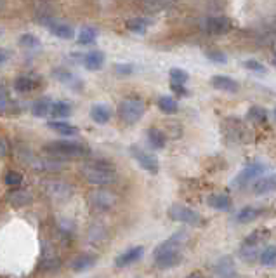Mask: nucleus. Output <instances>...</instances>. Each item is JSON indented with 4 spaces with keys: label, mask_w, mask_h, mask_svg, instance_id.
I'll use <instances>...</instances> for the list:
<instances>
[{
    "label": "nucleus",
    "mask_w": 276,
    "mask_h": 278,
    "mask_svg": "<svg viewBox=\"0 0 276 278\" xmlns=\"http://www.w3.org/2000/svg\"><path fill=\"white\" fill-rule=\"evenodd\" d=\"M261 214H262V210L257 209V207H243V209H240L238 212L235 214V221L241 223V225H245V223L256 221V219L261 216Z\"/></svg>",
    "instance_id": "25"
},
{
    "label": "nucleus",
    "mask_w": 276,
    "mask_h": 278,
    "mask_svg": "<svg viewBox=\"0 0 276 278\" xmlns=\"http://www.w3.org/2000/svg\"><path fill=\"white\" fill-rule=\"evenodd\" d=\"M115 71H117L118 75H130L134 71V66L132 65H115Z\"/></svg>",
    "instance_id": "40"
},
{
    "label": "nucleus",
    "mask_w": 276,
    "mask_h": 278,
    "mask_svg": "<svg viewBox=\"0 0 276 278\" xmlns=\"http://www.w3.org/2000/svg\"><path fill=\"white\" fill-rule=\"evenodd\" d=\"M96 39H97V30L92 26H84L82 30L78 32V37H76L80 45H91L94 44Z\"/></svg>",
    "instance_id": "31"
},
{
    "label": "nucleus",
    "mask_w": 276,
    "mask_h": 278,
    "mask_svg": "<svg viewBox=\"0 0 276 278\" xmlns=\"http://www.w3.org/2000/svg\"><path fill=\"white\" fill-rule=\"evenodd\" d=\"M47 127L52 129L54 132H58L59 136H65V137L78 136V127L68 124V122H65V120H50L47 124Z\"/></svg>",
    "instance_id": "17"
},
{
    "label": "nucleus",
    "mask_w": 276,
    "mask_h": 278,
    "mask_svg": "<svg viewBox=\"0 0 276 278\" xmlns=\"http://www.w3.org/2000/svg\"><path fill=\"white\" fill-rule=\"evenodd\" d=\"M186 240L184 231H177L171 238L160 243L153 252V259H155V266L160 269H171L182 261V243Z\"/></svg>",
    "instance_id": "1"
},
{
    "label": "nucleus",
    "mask_w": 276,
    "mask_h": 278,
    "mask_svg": "<svg viewBox=\"0 0 276 278\" xmlns=\"http://www.w3.org/2000/svg\"><path fill=\"white\" fill-rule=\"evenodd\" d=\"M259 258L261 263L267 268H273L276 264V245H267L264 247V251L259 252Z\"/></svg>",
    "instance_id": "32"
},
{
    "label": "nucleus",
    "mask_w": 276,
    "mask_h": 278,
    "mask_svg": "<svg viewBox=\"0 0 276 278\" xmlns=\"http://www.w3.org/2000/svg\"><path fill=\"white\" fill-rule=\"evenodd\" d=\"M167 214L172 221H177V223H184V225H191V226L203 225V217L197 212V210H193L191 207H186V205H181V204L171 205Z\"/></svg>",
    "instance_id": "5"
},
{
    "label": "nucleus",
    "mask_w": 276,
    "mask_h": 278,
    "mask_svg": "<svg viewBox=\"0 0 276 278\" xmlns=\"http://www.w3.org/2000/svg\"><path fill=\"white\" fill-rule=\"evenodd\" d=\"M273 189H276V174L266 176V178L257 179V183H254V191L257 195H266Z\"/></svg>",
    "instance_id": "22"
},
{
    "label": "nucleus",
    "mask_w": 276,
    "mask_h": 278,
    "mask_svg": "<svg viewBox=\"0 0 276 278\" xmlns=\"http://www.w3.org/2000/svg\"><path fill=\"white\" fill-rule=\"evenodd\" d=\"M91 119L99 125H104L112 120V108L108 104H103V103H96L92 104L91 108Z\"/></svg>",
    "instance_id": "16"
},
{
    "label": "nucleus",
    "mask_w": 276,
    "mask_h": 278,
    "mask_svg": "<svg viewBox=\"0 0 276 278\" xmlns=\"http://www.w3.org/2000/svg\"><path fill=\"white\" fill-rule=\"evenodd\" d=\"M143 256H144V247H141V245L132 247V248H129V251L122 252L120 256H117V259H115V266L127 268V266H130V264L137 263Z\"/></svg>",
    "instance_id": "11"
},
{
    "label": "nucleus",
    "mask_w": 276,
    "mask_h": 278,
    "mask_svg": "<svg viewBox=\"0 0 276 278\" xmlns=\"http://www.w3.org/2000/svg\"><path fill=\"white\" fill-rule=\"evenodd\" d=\"M14 91H18V92H23V94H26V92H32V91H35L37 87H38V82H37V78H33V77H28V75H21V77H18L14 80Z\"/></svg>",
    "instance_id": "20"
},
{
    "label": "nucleus",
    "mask_w": 276,
    "mask_h": 278,
    "mask_svg": "<svg viewBox=\"0 0 276 278\" xmlns=\"http://www.w3.org/2000/svg\"><path fill=\"white\" fill-rule=\"evenodd\" d=\"M238 256L241 261H245V263H256L259 258V248H257V245L243 242V245H241L238 251Z\"/></svg>",
    "instance_id": "28"
},
{
    "label": "nucleus",
    "mask_w": 276,
    "mask_h": 278,
    "mask_svg": "<svg viewBox=\"0 0 276 278\" xmlns=\"http://www.w3.org/2000/svg\"><path fill=\"white\" fill-rule=\"evenodd\" d=\"M44 151L56 158H78L89 155V150L80 143L73 141H54L44 146Z\"/></svg>",
    "instance_id": "3"
},
{
    "label": "nucleus",
    "mask_w": 276,
    "mask_h": 278,
    "mask_svg": "<svg viewBox=\"0 0 276 278\" xmlns=\"http://www.w3.org/2000/svg\"><path fill=\"white\" fill-rule=\"evenodd\" d=\"M129 151H130V155H132V158L137 160V163L141 165V169L150 172V174H158L160 163H158V158H156L155 155L148 153L146 150H143L141 146H137V145L130 146Z\"/></svg>",
    "instance_id": "7"
},
{
    "label": "nucleus",
    "mask_w": 276,
    "mask_h": 278,
    "mask_svg": "<svg viewBox=\"0 0 276 278\" xmlns=\"http://www.w3.org/2000/svg\"><path fill=\"white\" fill-rule=\"evenodd\" d=\"M71 113H73V108H71L70 103L56 101V103H52V106H50L49 115H52L56 120H65V119H68V117H71Z\"/></svg>",
    "instance_id": "21"
},
{
    "label": "nucleus",
    "mask_w": 276,
    "mask_h": 278,
    "mask_svg": "<svg viewBox=\"0 0 276 278\" xmlns=\"http://www.w3.org/2000/svg\"><path fill=\"white\" fill-rule=\"evenodd\" d=\"M207 204H209V207L215 210H229L233 202L228 195H224V193H217V195H210L209 199H207Z\"/></svg>",
    "instance_id": "24"
},
{
    "label": "nucleus",
    "mask_w": 276,
    "mask_h": 278,
    "mask_svg": "<svg viewBox=\"0 0 276 278\" xmlns=\"http://www.w3.org/2000/svg\"><path fill=\"white\" fill-rule=\"evenodd\" d=\"M249 119L254 120V122H259V124H262V122L267 120V113L264 108L261 106H252L249 109Z\"/></svg>",
    "instance_id": "35"
},
{
    "label": "nucleus",
    "mask_w": 276,
    "mask_h": 278,
    "mask_svg": "<svg viewBox=\"0 0 276 278\" xmlns=\"http://www.w3.org/2000/svg\"><path fill=\"white\" fill-rule=\"evenodd\" d=\"M7 202L16 209L26 207V205L32 204V195H30L26 189H14V191H11L7 195Z\"/></svg>",
    "instance_id": "19"
},
{
    "label": "nucleus",
    "mask_w": 276,
    "mask_h": 278,
    "mask_svg": "<svg viewBox=\"0 0 276 278\" xmlns=\"http://www.w3.org/2000/svg\"><path fill=\"white\" fill-rule=\"evenodd\" d=\"M118 117L120 120L127 125H134L144 117L146 112V104L141 99H134V98H127L124 101H120L118 104Z\"/></svg>",
    "instance_id": "4"
},
{
    "label": "nucleus",
    "mask_w": 276,
    "mask_h": 278,
    "mask_svg": "<svg viewBox=\"0 0 276 278\" xmlns=\"http://www.w3.org/2000/svg\"><path fill=\"white\" fill-rule=\"evenodd\" d=\"M82 65L86 66L89 71H97L103 68L104 65V52L103 50H91V52L84 54Z\"/></svg>",
    "instance_id": "15"
},
{
    "label": "nucleus",
    "mask_w": 276,
    "mask_h": 278,
    "mask_svg": "<svg viewBox=\"0 0 276 278\" xmlns=\"http://www.w3.org/2000/svg\"><path fill=\"white\" fill-rule=\"evenodd\" d=\"M91 200H92V204H94L97 209H103V210L109 209L113 205V202H115L112 193H106V191H96V193H92Z\"/></svg>",
    "instance_id": "26"
},
{
    "label": "nucleus",
    "mask_w": 276,
    "mask_h": 278,
    "mask_svg": "<svg viewBox=\"0 0 276 278\" xmlns=\"http://www.w3.org/2000/svg\"><path fill=\"white\" fill-rule=\"evenodd\" d=\"M52 77L58 80L59 84H63V86H68L70 89L73 91H82V80H80L73 71L70 70H65V68H54L52 71Z\"/></svg>",
    "instance_id": "10"
},
{
    "label": "nucleus",
    "mask_w": 276,
    "mask_h": 278,
    "mask_svg": "<svg viewBox=\"0 0 276 278\" xmlns=\"http://www.w3.org/2000/svg\"><path fill=\"white\" fill-rule=\"evenodd\" d=\"M19 45L21 47H26V49H37L38 45H40V40H38L35 35L24 33V35L19 37Z\"/></svg>",
    "instance_id": "36"
},
{
    "label": "nucleus",
    "mask_w": 276,
    "mask_h": 278,
    "mask_svg": "<svg viewBox=\"0 0 276 278\" xmlns=\"http://www.w3.org/2000/svg\"><path fill=\"white\" fill-rule=\"evenodd\" d=\"M203 30L209 35H226L231 30V21L226 16H210L203 21Z\"/></svg>",
    "instance_id": "9"
},
{
    "label": "nucleus",
    "mask_w": 276,
    "mask_h": 278,
    "mask_svg": "<svg viewBox=\"0 0 276 278\" xmlns=\"http://www.w3.org/2000/svg\"><path fill=\"white\" fill-rule=\"evenodd\" d=\"M169 77H171V82L174 84H186L189 80L188 71H184L182 68H172L169 71Z\"/></svg>",
    "instance_id": "33"
},
{
    "label": "nucleus",
    "mask_w": 276,
    "mask_h": 278,
    "mask_svg": "<svg viewBox=\"0 0 276 278\" xmlns=\"http://www.w3.org/2000/svg\"><path fill=\"white\" fill-rule=\"evenodd\" d=\"M148 24H150V21L146 18H132V19H127L125 26L129 32L143 35V33H146V30H148Z\"/></svg>",
    "instance_id": "30"
},
{
    "label": "nucleus",
    "mask_w": 276,
    "mask_h": 278,
    "mask_svg": "<svg viewBox=\"0 0 276 278\" xmlns=\"http://www.w3.org/2000/svg\"><path fill=\"white\" fill-rule=\"evenodd\" d=\"M148 141H150L151 148H155V150H162V148H165V145H167L165 134L156 127H151L148 130Z\"/></svg>",
    "instance_id": "27"
},
{
    "label": "nucleus",
    "mask_w": 276,
    "mask_h": 278,
    "mask_svg": "<svg viewBox=\"0 0 276 278\" xmlns=\"http://www.w3.org/2000/svg\"><path fill=\"white\" fill-rule=\"evenodd\" d=\"M243 66L247 70H250V71H254V73H266V66L262 65V63H259V61H256V60H249V61H245L243 63Z\"/></svg>",
    "instance_id": "37"
},
{
    "label": "nucleus",
    "mask_w": 276,
    "mask_h": 278,
    "mask_svg": "<svg viewBox=\"0 0 276 278\" xmlns=\"http://www.w3.org/2000/svg\"><path fill=\"white\" fill-rule=\"evenodd\" d=\"M274 117H276V109H274Z\"/></svg>",
    "instance_id": "44"
},
{
    "label": "nucleus",
    "mask_w": 276,
    "mask_h": 278,
    "mask_svg": "<svg viewBox=\"0 0 276 278\" xmlns=\"http://www.w3.org/2000/svg\"><path fill=\"white\" fill-rule=\"evenodd\" d=\"M273 66H276V52H274V58H273Z\"/></svg>",
    "instance_id": "43"
},
{
    "label": "nucleus",
    "mask_w": 276,
    "mask_h": 278,
    "mask_svg": "<svg viewBox=\"0 0 276 278\" xmlns=\"http://www.w3.org/2000/svg\"><path fill=\"white\" fill-rule=\"evenodd\" d=\"M171 87H172V91L176 92L177 96H186V94H188V91L184 89V84H174V82H171Z\"/></svg>",
    "instance_id": "41"
},
{
    "label": "nucleus",
    "mask_w": 276,
    "mask_h": 278,
    "mask_svg": "<svg viewBox=\"0 0 276 278\" xmlns=\"http://www.w3.org/2000/svg\"><path fill=\"white\" fill-rule=\"evenodd\" d=\"M210 84L214 89L231 92V94H235V92L238 91V82L233 80L231 77H226V75H214L210 80Z\"/></svg>",
    "instance_id": "14"
},
{
    "label": "nucleus",
    "mask_w": 276,
    "mask_h": 278,
    "mask_svg": "<svg viewBox=\"0 0 276 278\" xmlns=\"http://www.w3.org/2000/svg\"><path fill=\"white\" fill-rule=\"evenodd\" d=\"M9 58H11V52H9V50H6V49L0 47V65H4L6 61H9Z\"/></svg>",
    "instance_id": "42"
},
{
    "label": "nucleus",
    "mask_w": 276,
    "mask_h": 278,
    "mask_svg": "<svg viewBox=\"0 0 276 278\" xmlns=\"http://www.w3.org/2000/svg\"><path fill=\"white\" fill-rule=\"evenodd\" d=\"M266 171H267V167H266V163H262V162L249 163V165H245L243 169L236 174V178L233 179V186H235V188H245L250 181L259 179L261 176H264Z\"/></svg>",
    "instance_id": "6"
},
{
    "label": "nucleus",
    "mask_w": 276,
    "mask_h": 278,
    "mask_svg": "<svg viewBox=\"0 0 276 278\" xmlns=\"http://www.w3.org/2000/svg\"><path fill=\"white\" fill-rule=\"evenodd\" d=\"M40 23L44 24L54 37H58V39L61 40H71L75 37V28L71 26V24L65 23V21H59L56 18L45 16L44 19H40Z\"/></svg>",
    "instance_id": "8"
},
{
    "label": "nucleus",
    "mask_w": 276,
    "mask_h": 278,
    "mask_svg": "<svg viewBox=\"0 0 276 278\" xmlns=\"http://www.w3.org/2000/svg\"><path fill=\"white\" fill-rule=\"evenodd\" d=\"M80 174L84 176V179L91 184H112L117 181V171H115V165L106 160H99V158H94V160H89L82 165L80 169Z\"/></svg>",
    "instance_id": "2"
},
{
    "label": "nucleus",
    "mask_w": 276,
    "mask_h": 278,
    "mask_svg": "<svg viewBox=\"0 0 276 278\" xmlns=\"http://www.w3.org/2000/svg\"><path fill=\"white\" fill-rule=\"evenodd\" d=\"M214 273L217 276H236L238 271H236L235 261L229 256H223L214 263Z\"/></svg>",
    "instance_id": "13"
},
{
    "label": "nucleus",
    "mask_w": 276,
    "mask_h": 278,
    "mask_svg": "<svg viewBox=\"0 0 276 278\" xmlns=\"http://www.w3.org/2000/svg\"><path fill=\"white\" fill-rule=\"evenodd\" d=\"M205 56L209 58V61H212V63H219V65H224V63L228 61V58L224 56V54L220 52V50H207Z\"/></svg>",
    "instance_id": "39"
},
{
    "label": "nucleus",
    "mask_w": 276,
    "mask_h": 278,
    "mask_svg": "<svg viewBox=\"0 0 276 278\" xmlns=\"http://www.w3.org/2000/svg\"><path fill=\"white\" fill-rule=\"evenodd\" d=\"M45 193L50 200L54 202H65L68 200V197L71 195V188L65 183H59V181H54V183L45 184Z\"/></svg>",
    "instance_id": "12"
},
{
    "label": "nucleus",
    "mask_w": 276,
    "mask_h": 278,
    "mask_svg": "<svg viewBox=\"0 0 276 278\" xmlns=\"http://www.w3.org/2000/svg\"><path fill=\"white\" fill-rule=\"evenodd\" d=\"M156 104H158V108L162 109L163 113H167V115H174V113H177V109H179L177 99H174L172 96H162V98H158V101H156Z\"/></svg>",
    "instance_id": "29"
},
{
    "label": "nucleus",
    "mask_w": 276,
    "mask_h": 278,
    "mask_svg": "<svg viewBox=\"0 0 276 278\" xmlns=\"http://www.w3.org/2000/svg\"><path fill=\"white\" fill-rule=\"evenodd\" d=\"M4 181H6V184H9V186H18V184L23 183V176L14 171H9L6 174V178H4Z\"/></svg>",
    "instance_id": "38"
},
{
    "label": "nucleus",
    "mask_w": 276,
    "mask_h": 278,
    "mask_svg": "<svg viewBox=\"0 0 276 278\" xmlns=\"http://www.w3.org/2000/svg\"><path fill=\"white\" fill-rule=\"evenodd\" d=\"M97 263V256L96 254H80L78 258H75L71 261V269L75 273H82L91 269Z\"/></svg>",
    "instance_id": "18"
},
{
    "label": "nucleus",
    "mask_w": 276,
    "mask_h": 278,
    "mask_svg": "<svg viewBox=\"0 0 276 278\" xmlns=\"http://www.w3.org/2000/svg\"><path fill=\"white\" fill-rule=\"evenodd\" d=\"M50 106H52V99L50 98H40L32 104V115L37 119H44L50 113Z\"/></svg>",
    "instance_id": "23"
},
{
    "label": "nucleus",
    "mask_w": 276,
    "mask_h": 278,
    "mask_svg": "<svg viewBox=\"0 0 276 278\" xmlns=\"http://www.w3.org/2000/svg\"><path fill=\"white\" fill-rule=\"evenodd\" d=\"M11 96H9V91L6 89L4 86H0V113H7L11 112Z\"/></svg>",
    "instance_id": "34"
}]
</instances>
